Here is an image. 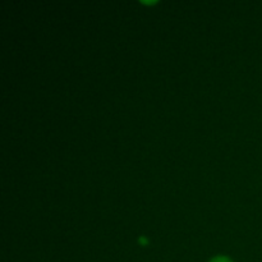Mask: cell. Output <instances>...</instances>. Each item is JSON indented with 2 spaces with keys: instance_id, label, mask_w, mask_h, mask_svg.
Here are the masks:
<instances>
[{
  "instance_id": "obj_1",
  "label": "cell",
  "mask_w": 262,
  "mask_h": 262,
  "mask_svg": "<svg viewBox=\"0 0 262 262\" xmlns=\"http://www.w3.org/2000/svg\"><path fill=\"white\" fill-rule=\"evenodd\" d=\"M210 262H232V260L228 257H225V256H216V257L212 258Z\"/></svg>"
},
{
  "instance_id": "obj_2",
  "label": "cell",
  "mask_w": 262,
  "mask_h": 262,
  "mask_svg": "<svg viewBox=\"0 0 262 262\" xmlns=\"http://www.w3.org/2000/svg\"><path fill=\"white\" fill-rule=\"evenodd\" d=\"M140 242L143 243V245H146V243H147V242H146V239H145V238H143V237L140 238Z\"/></svg>"
}]
</instances>
